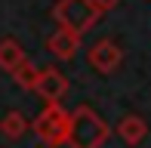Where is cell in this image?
<instances>
[{"label": "cell", "instance_id": "ba28073f", "mask_svg": "<svg viewBox=\"0 0 151 148\" xmlns=\"http://www.w3.org/2000/svg\"><path fill=\"white\" fill-rule=\"evenodd\" d=\"M25 59H28V56H25L22 43H19L16 37H3V40H0V68H3V71L12 74Z\"/></svg>", "mask_w": 151, "mask_h": 148}, {"label": "cell", "instance_id": "9c48e42d", "mask_svg": "<svg viewBox=\"0 0 151 148\" xmlns=\"http://www.w3.org/2000/svg\"><path fill=\"white\" fill-rule=\"evenodd\" d=\"M25 133H28V117H25L22 111H6L3 117H0V136L3 139L16 142V139H22Z\"/></svg>", "mask_w": 151, "mask_h": 148}, {"label": "cell", "instance_id": "277c9868", "mask_svg": "<svg viewBox=\"0 0 151 148\" xmlns=\"http://www.w3.org/2000/svg\"><path fill=\"white\" fill-rule=\"evenodd\" d=\"M86 59H90V65L99 74H114L120 68V62H123V50H120L117 40L102 37V40H96L90 50H86Z\"/></svg>", "mask_w": 151, "mask_h": 148}, {"label": "cell", "instance_id": "30bf717a", "mask_svg": "<svg viewBox=\"0 0 151 148\" xmlns=\"http://www.w3.org/2000/svg\"><path fill=\"white\" fill-rule=\"evenodd\" d=\"M37 74H40V68L31 62V59H25V62L19 65L16 71H12V80H16L22 90H34V83H37Z\"/></svg>", "mask_w": 151, "mask_h": 148}, {"label": "cell", "instance_id": "3957f363", "mask_svg": "<svg viewBox=\"0 0 151 148\" xmlns=\"http://www.w3.org/2000/svg\"><path fill=\"white\" fill-rule=\"evenodd\" d=\"M52 19H56L59 28L74 31V34L83 37L86 31H93L96 25H99L102 12L96 9L93 0H56V6H52Z\"/></svg>", "mask_w": 151, "mask_h": 148}, {"label": "cell", "instance_id": "5b68a950", "mask_svg": "<svg viewBox=\"0 0 151 148\" xmlns=\"http://www.w3.org/2000/svg\"><path fill=\"white\" fill-rule=\"evenodd\" d=\"M34 93H37V96L43 99L46 105L62 102V99H65V93H68V77H65V71L56 68V65H46V68H40L37 83H34Z\"/></svg>", "mask_w": 151, "mask_h": 148}, {"label": "cell", "instance_id": "7a4b0ae2", "mask_svg": "<svg viewBox=\"0 0 151 148\" xmlns=\"http://www.w3.org/2000/svg\"><path fill=\"white\" fill-rule=\"evenodd\" d=\"M31 130H34V136H37L46 148L68 145V133H71V111L62 108V102L43 105V111L31 120Z\"/></svg>", "mask_w": 151, "mask_h": 148}, {"label": "cell", "instance_id": "8fae6325", "mask_svg": "<svg viewBox=\"0 0 151 148\" xmlns=\"http://www.w3.org/2000/svg\"><path fill=\"white\" fill-rule=\"evenodd\" d=\"M93 3H96V9H99V12H102V16H105V12H111V9H114V6H117V3H120V0H93Z\"/></svg>", "mask_w": 151, "mask_h": 148}, {"label": "cell", "instance_id": "8992f818", "mask_svg": "<svg viewBox=\"0 0 151 148\" xmlns=\"http://www.w3.org/2000/svg\"><path fill=\"white\" fill-rule=\"evenodd\" d=\"M80 43H83V37L74 34V31H65V28H56L50 37H46V50H50L56 59H62V62H68V59L77 56Z\"/></svg>", "mask_w": 151, "mask_h": 148}, {"label": "cell", "instance_id": "52a82bcc", "mask_svg": "<svg viewBox=\"0 0 151 148\" xmlns=\"http://www.w3.org/2000/svg\"><path fill=\"white\" fill-rule=\"evenodd\" d=\"M117 136L123 139L127 145H142L148 136V124L145 117H139V114H123L117 120Z\"/></svg>", "mask_w": 151, "mask_h": 148}, {"label": "cell", "instance_id": "6da1fadb", "mask_svg": "<svg viewBox=\"0 0 151 148\" xmlns=\"http://www.w3.org/2000/svg\"><path fill=\"white\" fill-rule=\"evenodd\" d=\"M108 139H111V126H108L90 105H77V108L71 111L68 148H102Z\"/></svg>", "mask_w": 151, "mask_h": 148}]
</instances>
